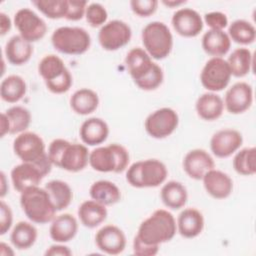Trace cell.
I'll list each match as a JSON object with an SVG mask.
<instances>
[{
	"mask_svg": "<svg viewBox=\"0 0 256 256\" xmlns=\"http://www.w3.org/2000/svg\"><path fill=\"white\" fill-rule=\"evenodd\" d=\"M160 197L163 204L173 210L182 208L188 199L186 187L178 181H168L163 185L160 191Z\"/></svg>",
	"mask_w": 256,
	"mask_h": 256,
	"instance_id": "83f0119b",
	"label": "cell"
},
{
	"mask_svg": "<svg viewBox=\"0 0 256 256\" xmlns=\"http://www.w3.org/2000/svg\"><path fill=\"white\" fill-rule=\"evenodd\" d=\"M90 197L105 205H114L121 199V191L116 184L108 180H98L94 182L89 189Z\"/></svg>",
	"mask_w": 256,
	"mask_h": 256,
	"instance_id": "f1b7e54d",
	"label": "cell"
},
{
	"mask_svg": "<svg viewBox=\"0 0 256 256\" xmlns=\"http://www.w3.org/2000/svg\"><path fill=\"white\" fill-rule=\"evenodd\" d=\"M204 22L213 30H223L228 25L226 14L220 11L208 12L204 15Z\"/></svg>",
	"mask_w": 256,
	"mask_h": 256,
	"instance_id": "7bdbcfd3",
	"label": "cell"
},
{
	"mask_svg": "<svg viewBox=\"0 0 256 256\" xmlns=\"http://www.w3.org/2000/svg\"><path fill=\"white\" fill-rule=\"evenodd\" d=\"M242 134L235 129H221L210 139V149L218 158H227L235 153L242 145Z\"/></svg>",
	"mask_w": 256,
	"mask_h": 256,
	"instance_id": "5bb4252c",
	"label": "cell"
},
{
	"mask_svg": "<svg viewBox=\"0 0 256 256\" xmlns=\"http://www.w3.org/2000/svg\"><path fill=\"white\" fill-rule=\"evenodd\" d=\"M4 52L9 63L20 66L30 60L33 54V46L22 36L14 35L6 42Z\"/></svg>",
	"mask_w": 256,
	"mask_h": 256,
	"instance_id": "cb8c5ba5",
	"label": "cell"
},
{
	"mask_svg": "<svg viewBox=\"0 0 256 256\" xmlns=\"http://www.w3.org/2000/svg\"><path fill=\"white\" fill-rule=\"evenodd\" d=\"M125 64L134 83L142 90L157 89L163 82L162 68L140 47L132 48L125 57Z\"/></svg>",
	"mask_w": 256,
	"mask_h": 256,
	"instance_id": "6da1fadb",
	"label": "cell"
},
{
	"mask_svg": "<svg viewBox=\"0 0 256 256\" xmlns=\"http://www.w3.org/2000/svg\"><path fill=\"white\" fill-rule=\"evenodd\" d=\"M38 232L36 227L27 221H20L13 227L10 240L13 246L19 250L29 249L37 240Z\"/></svg>",
	"mask_w": 256,
	"mask_h": 256,
	"instance_id": "4dcf8cb0",
	"label": "cell"
},
{
	"mask_svg": "<svg viewBox=\"0 0 256 256\" xmlns=\"http://www.w3.org/2000/svg\"><path fill=\"white\" fill-rule=\"evenodd\" d=\"M183 169L186 174L195 180H202L203 176L214 169L215 162L212 156L204 149H193L187 152L183 159Z\"/></svg>",
	"mask_w": 256,
	"mask_h": 256,
	"instance_id": "ac0fdd59",
	"label": "cell"
},
{
	"mask_svg": "<svg viewBox=\"0 0 256 256\" xmlns=\"http://www.w3.org/2000/svg\"><path fill=\"white\" fill-rule=\"evenodd\" d=\"M0 235H4L12 227L13 213L10 206L3 200L0 203Z\"/></svg>",
	"mask_w": 256,
	"mask_h": 256,
	"instance_id": "ee69618b",
	"label": "cell"
},
{
	"mask_svg": "<svg viewBox=\"0 0 256 256\" xmlns=\"http://www.w3.org/2000/svg\"><path fill=\"white\" fill-rule=\"evenodd\" d=\"M47 153L53 165L69 172L81 171L89 163V152L85 145L61 138L49 144Z\"/></svg>",
	"mask_w": 256,
	"mask_h": 256,
	"instance_id": "3957f363",
	"label": "cell"
},
{
	"mask_svg": "<svg viewBox=\"0 0 256 256\" xmlns=\"http://www.w3.org/2000/svg\"><path fill=\"white\" fill-rule=\"evenodd\" d=\"M162 3L164 5H166V6H168V7L173 8V7H178V6L186 3V1H184V0H181V1H175V0H168V1H166V0H163Z\"/></svg>",
	"mask_w": 256,
	"mask_h": 256,
	"instance_id": "f907efd6",
	"label": "cell"
},
{
	"mask_svg": "<svg viewBox=\"0 0 256 256\" xmlns=\"http://www.w3.org/2000/svg\"><path fill=\"white\" fill-rule=\"evenodd\" d=\"M4 113L9 122V134L25 132L31 123V113L23 106H12Z\"/></svg>",
	"mask_w": 256,
	"mask_h": 256,
	"instance_id": "8d00e7d4",
	"label": "cell"
},
{
	"mask_svg": "<svg viewBox=\"0 0 256 256\" xmlns=\"http://www.w3.org/2000/svg\"><path fill=\"white\" fill-rule=\"evenodd\" d=\"M68 8H67V14L66 19L70 21H78L83 18L86 12L87 7V1L82 0H67Z\"/></svg>",
	"mask_w": 256,
	"mask_h": 256,
	"instance_id": "b9f144b4",
	"label": "cell"
},
{
	"mask_svg": "<svg viewBox=\"0 0 256 256\" xmlns=\"http://www.w3.org/2000/svg\"><path fill=\"white\" fill-rule=\"evenodd\" d=\"M44 177L43 172L32 163L22 162L14 166L11 170L13 187L20 193L29 187L38 186Z\"/></svg>",
	"mask_w": 256,
	"mask_h": 256,
	"instance_id": "d6986e66",
	"label": "cell"
},
{
	"mask_svg": "<svg viewBox=\"0 0 256 256\" xmlns=\"http://www.w3.org/2000/svg\"><path fill=\"white\" fill-rule=\"evenodd\" d=\"M7 133H9V122L8 119L5 115V113L3 112L1 114V137H4Z\"/></svg>",
	"mask_w": 256,
	"mask_h": 256,
	"instance_id": "c3c4849f",
	"label": "cell"
},
{
	"mask_svg": "<svg viewBox=\"0 0 256 256\" xmlns=\"http://www.w3.org/2000/svg\"><path fill=\"white\" fill-rule=\"evenodd\" d=\"M85 17L88 24H90L92 27H102L107 21L108 13L102 4L92 2L86 7Z\"/></svg>",
	"mask_w": 256,
	"mask_h": 256,
	"instance_id": "ab89813d",
	"label": "cell"
},
{
	"mask_svg": "<svg viewBox=\"0 0 256 256\" xmlns=\"http://www.w3.org/2000/svg\"><path fill=\"white\" fill-rule=\"evenodd\" d=\"M72 254V251L69 249V247L61 244L51 245L45 252L46 256H70Z\"/></svg>",
	"mask_w": 256,
	"mask_h": 256,
	"instance_id": "bcb514c9",
	"label": "cell"
},
{
	"mask_svg": "<svg viewBox=\"0 0 256 256\" xmlns=\"http://www.w3.org/2000/svg\"><path fill=\"white\" fill-rule=\"evenodd\" d=\"M14 25L19 35L30 43L39 41L47 32L46 22L29 8H21L15 13Z\"/></svg>",
	"mask_w": 256,
	"mask_h": 256,
	"instance_id": "4fadbf2b",
	"label": "cell"
},
{
	"mask_svg": "<svg viewBox=\"0 0 256 256\" xmlns=\"http://www.w3.org/2000/svg\"><path fill=\"white\" fill-rule=\"evenodd\" d=\"M132 37L130 26L122 20L106 22L98 32V41L101 47L107 51H116L127 45Z\"/></svg>",
	"mask_w": 256,
	"mask_h": 256,
	"instance_id": "7c38bea8",
	"label": "cell"
},
{
	"mask_svg": "<svg viewBox=\"0 0 256 256\" xmlns=\"http://www.w3.org/2000/svg\"><path fill=\"white\" fill-rule=\"evenodd\" d=\"M231 71V75L235 77H244L252 69L253 55L248 48H236L226 60Z\"/></svg>",
	"mask_w": 256,
	"mask_h": 256,
	"instance_id": "d6a6232c",
	"label": "cell"
},
{
	"mask_svg": "<svg viewBox=\"0 0 256 256\" xmlns=\"http://www.w3.org/2000/svg\"><path fill=\"white\" fill-rule=\"evenodd\" d=\"M20 205L26 217L37 224L51 222L57 212L47 190L39 186L29 187L21 192Z\"/></svg>",
	"mask_w": 256,
	"mask_h": 256,
	"instance_id": "5b68a950",
	"label": "cell"
},
{
	"mask_svg": "<svg viewBox=\"0 0 256 256\" xmlns=\"http://www.w3.org/2000/svg\"><path fill=\"white\" fill-rule=\"evenodd\" d=\"M99 105V97L95 91L89 88L76 90L70 97L71 109L79 115L93 113Z\"/></svg>",
	"mask_w": 256,
	"mask_h": 256,
	"instance_id": "f546056e",
	"label": "cell"
},
{
	"mask_svg": "<svg viewBox=\"0 0 256 256\" xmlns=\"http://www.w3.org/2000/svg\"><path fill=\"white\" fill-rule=\"evenodd\" d=\"M0 175H1V193H0V195H1V197L3 198V197L6 195V193L8 192V189H9V188H8V186H7L5 173H4L3 171H1Z\"/></svg>",
	"mask_w": 256,
	"mask_h": 256,
	"instance_id": "681fc988",
	"label": "cell"
},
{
	"mask_svg": "<svg viewBox=\"0 0 256 256\" xmlns=\"http://www.w3.org/2000/svg\"><path fill=\"white\" fill-rule=\"evenodd\" d=\"M77 231L78 222L76 218L69 213L56 216L51 221L49 228L51 239L57 243L69 242L76 236Z\"/></svg>",
	"mask_w": 256,
	"mask_h": 256,
	"instance_id": "603a6c76",
	"label": "cell"
},
{
	"mask_svg": "<svg viewBox=\"0 0 256 256\" xmlns=\"http://www.w3.org/2000/svg\"><path fill=\"white\" fill-rule=\"evenodd\" d=\"M203 50L213 57H222L228 53L231 47V39L224 30L209 29L202 36Z\"/></svg>",
	"mask_w": 256,
	"mask_h": 256,
	"instance_id": "d4e9b609",
	"label": "cell"
},
{
	"mask_svg": "<svg viewBox=\"0 0 256 256\" xmlns=\"http://www.w3.org/2000/svg\"><path fill=\"white\" fill-rule=\"evenodd\" d=\"M68 71L63 60L54 54L44 56L38 64V72L45 83L58 79Z\"/></svg>",
	"mask_w": 256,
	"mask_h": 256,
	"instance_id": "e575fe53",
	"label": "cell"
},
{
	"mask_svg": "<svg viewBox=\"0 0 256 256\" xmlns=\"http://www.w3.org/2000/svg\"><path fill=\"white\" fill-rule=\"evenodd\" d=\"M13 151L22 161L36 165L46 176L51 172L52 162L41 136L34 132H22L13 141Z\"/></svg>",
	"mask_w": 256,
	"mask_h": 256,
	"instance_id": "277c9868",
	"label": "cell"
},
{
	"mask_svg": "<svg viewBox=\"0 0 256 256\" xmlns=\"http://www.w3.org/2000/svg\"><path fill=\"white\" fill-rule=\"evenodd\" d=\"M78 217L81 223L87 228H95L102 224L108 215L106 206L95 201H84L78 208Z\"/></svg>",
	"mask_w": 256,
	"mask_h": 256,
	"instance_id": "4316f807",
	"label": "cell"
},
{
	"mask_svg": "<svg viewBox=\"0 0 256 256\" xmlns=\"http://www.w3.org/2000/svg\"><path fill=\"white\" fill-rule=\"evenodd\" d=\"M129 160L128 150L117 143L97 147L89 153V164L98 172H123L127 169Z\"/></svg>",
	"mask_w": 256,
	"mask_h": 256,
	"instance_id": "52a82bcc",
	"label": "cell"
},
{
	"mask_svg": "<svg viewBox=\"0 0 256 256\" xmlns=\"http://www.w3.org/2000/svg\"><path fill=\"white\" fill-rule=\"evenodd\" d=\"M27 91L25 80L19 75H9L0 84V96L8 103H16L21 100Z\"/></svg>",
	"mask_w": 256,
	"mask_h": 256,
	"instance_id": "1f68e13d",
	"label": "cell"
},
{
	"mask_svg": "<svg viewBox=\"0 0 256 256\" xmlns=\"http://www.w3.org/2000/svg\"><path fill=\"white\" fill-rule=\"evenodd\" d=\"M224 107L231 114H241L248 110L253 102L252 86L246 82H236L224 97Z\"/></svg>",
	"mask_w": 256,
	"mask_h": 256,
	"instance_id": "9a60e30c",
	"label": "cell"
},
{
	"mask_svg": "<svg viewBox=\"0 0 256 256\" xmlns=\"http://www.w3.org/2000/svg\"><path fill=\"white\" fill-rule=\"evenodd\" d=\"M177 230L187 239L195 238L201 234L204 228L202 213L195 208H186L180 212L177 218Z\"/></svg>",
	"mask_w": 256,
	"mask_h": 256,
	"instance_id": "44dd1931",
	"label": "cell"
},
{
	"mask_svg": "<svg viewBox=\"0 0 256 256\" xmlns=\"http://www.w3.org/2000/svg\"><path fill=\"white\" fill-rule=\"evenodd\" d=\"M231 76L227 61L222 57H212L205 63L200 73V81L204 88L216 92L228 86Z\"/></svg>",
	"mask_w": 256,
	"mask_h": 256,
	"instance_id": "30bf717a",
	"label": "cell"
},
{
	"mask_svg": "<svg viewBox=\"0 0 256 256\" xmlns=\"http://www.w3.org/2000/svg\"><path fill=\"white\" fill-rule=\"evenodd\" d=\"M195 109L200 118L206 121H213L223 114L224 101L218 94L207 92L198 97Z\"/></svg>",
	"mask_w": 256,
	"mask_h": 256,
	"instance_id": "484cf974",
	"label": "cell"
},
{
	"mask_svg": "<svg viewBox=\"0 0 256 256\" xmlns=\"http://www.w3.org/2000/svg\"><path fill=\"white\" fill-rule=\"evenodd\" d=\"M227 34L235 43L248 45L254 42L256 38V29L249 21L237 19L229 25Z\"/></svg>",
	"mask_w": 256,
	"mask_h": 256,
	"instance_id": "d590c367",
	"label": "cell"
},
{
	"mask_svg": "<svg viewBox=\"0 0 256 256\" xmlns=\"http://www.w3.org/2000/svg\"><path fill=\"white\" fill-rule=\"evenodd\" d=\"M32 4L50 19L65 18L67 14V0H36Z\"/></svg>",
	"mask_w": 256,
	"mask_h": 256,
	"instance_id": "f35d334b",
	"label": "cell"
},
{
	"mask_svg": "<svg viewBox=\"0 0 256 256\" xmlns=\"http://www.w3.org/2000/svg\"><path fill=\"white\" fill-rule=\"evenodd\" d=\"M131 10L140 17H148L154 14L158 7L157 0H131Z\"/></svg>",
	"mask_w": 256,
	"mask_h": 256,
	"instance_id": "60d3db41",
	"label": "cell"
},
{
	"mask_svg": "<svg viewBox=\"0 0 256 256\" xmlns=\"http://www.w3.org/2000/svg\"><path fill=\"white\" fill-rule=\"evenodd\" d=\"M95 243L98 249L109 255H117L126 247L124 232L115 225H105L95 235Z\"/></svg>",
	"mask_w": 256,
	"mask_h": 256,
	"instance_id": "e0dca14e",
	"label": "cell"
},
{
	"mask_svg": "<svg viewBox=\"0 0 256 256\" xmlns=\"http://www.w3.org/2000/svg\"><path fill=\"white\" fill-rule=\"evenodd\" d=\"M206 192L215 199H225L233 190L231 177L220 170L211 169L202 178Z\"/></svg>",
	"mask_w": 256,
	"mask_h": 256,
	"instance_id": "ffe728a7",
	"label": "cell"
},
{
	"mask_svg": "<svg viewBox=\"0 0 256 256\" xmlns=\"http://www.w3.org/2000/svg\"><path fill=\"white\" fill-rule=\"evenodd\" d=\"M179 117L177 112L169 107H163L150 113L145 119L146 132L155 139L170 136L177 128Z\"/></svg>",
	"mask_w": 256,
	"mask_h": 256,
	"instance_id": "8fae6325",
	"label": "cell"
},
{
	"mask_svg": "<svg viewBox=\"0 0 256 256\" xmlns=\"http://www.w3.org/2000/svg\"><path fill=\"white\" fill-rule=\"evenodd\" d=\"M171 23L180 36L188 38L199 35L204 25L200 14L192 8H180L175 11Z\"/></svg>",
	"mask_w": 256,
	"mask_h": 256,
	"instance_id": "2e32d148",
	"label": "cell"
},
{
	"mask_svg": "<svg viewBox=\"0 0 256 256\" xmlns=\"http://www.w3.org/2000/svg\"><path fill=\"white\" fill-rule=\"evenodd\" d=\"M168 175L166 165L158 159L140 160L127 168L126 180L135 188L158 187Z\"/></svg>",
	"mask_w": 256,
	"mask_h": 256,
	"instance_id": "8992f818",
	"label": "cell"
},
{
	"mask_svg": "<svg viewBox=\"0 0 256 256\" xmlns=\"http://www.w3.org/2000/svg\"><path fill=\"white\" fill-rule=\"evenodd\" d=\"M50 195V198L57 211L67 208L73 198L71 187L62 180H51L44 187Z\"/></svg>",
	"mask_w": 256,
	"mask_h": 256,
	"instance_id": "836d02e7",
	"label": "cell"
},
{
	"mask_svg": "<svg viewBox=\"0 0 256 256\" xmlns=\"http://www.w3.org/2000/svg\"><path fill=\"white\" fill-rule=\"evenodd\" d=\"M233 168L240 175H254L256 172L255 147H247L238 151L233 158Z\"/></svg>",
	"mask_w": 256,
	"mask_h": 256,
	"instance_id": "74e56055",
	"label": "cell"
},
{
	"mask_svg": "<svg viewBox=\"0 0 256 256\" xmlns=\"http://www.w3.org/2000/svg\"><path fill=\"white\" fill-rule=\"evenodd\" d=\"M141 38L145 51L153 59H164L172 51L173 36L168 26L163 22L148 23L142 29Z\"/></svg>",
	"mask_w": 256,
	"mask_h": 256,
	"instance_id": "ba28073f",
	"label": "cell"
},
{
	"mask_svg": "<svg viewBox=\"0 0 256 256\" xmlns=\"http://www.w3.org/2000/svg\"><path fill=\"white\" fill-rule=\"evenodd\" d=\"M177 224L174 216L165 209L155 210L141 222L136 237L148 245H160L173 239Z\"/></svg>",
	"mask_w": 256,
	"mask_h": 256,
	"instance_id": "7a4b0ae2",
	"label": "cell"
},
{
	"mask_svg": "<svg viewBox=\"0 0 256 256\" xmlns=\"http://www.w3.org/2000/svg\"><path fill=\"white\" fill-rule=\"evenodd\" d=\"M51 43L62 54L81 55L90 48L91 37L82 27L61 26L52 33Z\"/></svg>",
	"mask_w": 256,
	"mask_h": 256,
	"instance_id": "9c48e42d",
	"label": "cell"
},
{
	"mask_svg": "<svg viewBox=\"0 0 256 256\" xmlns=\"http://www.w3.org/2000/svg\"><path fill=\"white\" fill-rule=\"evenodd\" d=\"M11 29V20L4 12L0 13V34L5 35Z\"/></svg>",
	"mask_w": 256,
	"mask_h": 256,
	"instance_id": "7dc6e473",
	"label": "cell"
},
{
	"mask_svg": "<svg viewBox=\"0 0 256 256\" xmlns=\"http://www.w3.org/2000/svg\"><path fill=\"white\" fill-rule=\"evenodd\" d=\"M158 245H148L139 240L136 236L133 239V253L138 256H154L158 253Z\"/></svg>",
	"mask_w": 256,
	"mask_h": 256,
	"instance_id": "f6af8a7d",
	"label": "cell"
},
{
	"mask_svg": "<svg viewBox=\"0 0 256 256\" xmlns=\"http://www.w3.org/2000/svg\"><path fill=\"white\" fill-rule=\"evenodd\" d=\"M79 135L83 143L95 146L103 143L109 135V126L101 118L91 117L83 121L79 129Z\"/></svg>",
	"mask_w": 256,
	"mask_h": 256,
	"instance_id": "7402d4cb",
	"label": "cell"
}]
</instances>
